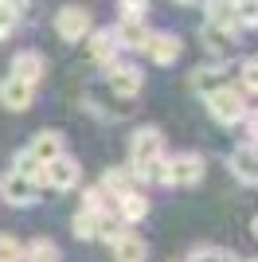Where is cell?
Returning a JSON list of instances; mask_svg holds the SVG:
<instances>
[{"label":"cell","instance_id":"obj_23","mask_svg":"<svg viewBox=\"0 0 258 262\" xmlns=\"http://www.w3.org/2000/svg\"><path fill=\"white\" fill-rule=\"evenodd\" d=\"M235 35L239 32H227V28H204V43H207L211 55H219V51H227V47L235 43Z\"/></svg>","mask_w":258,"mask_h":262},{"label":"cell","instance_id":"obj_2","mask_svg":"<svg viewBox=\"0 0 258 262\" xmlns=\"http://www.w3.org/2000/svg\"><path fill=\"white\" fill-rule=\"evenodd\" d=\"M204 102H207L211 121H219V125H227V129H231V125H239V121L254 110V106H250V98L243 94V90H235L231 82H227V86H219V90H211Z\"/></svg>","mask_w":258,"mask_h":262},{"label":"cell","instance_id":"obj_31","mask_svg":"<svg viewBox=\"0 0 258 262\" xmlns=\"http://www.w3.org/2000/svg\"><path fill=\"white\" fill-rule=\"evenodd\" d=\"M231 4H239V0H231Z\"/></svg>","mask_w":258,"mask_h":262},{"label":"cell","instance_id":"obj_15","mask_svg":"<svg viewBox=\"0 0 258 262\" xmlns=\"http://www.w3.org/2000/svg\"><path fill=\"white\" fill-rule=\"evenodd\" d=\"M133 188H137V176H133L129 164H118V168H106V172H102V192H106L110 200L125 196V192H133Z\"/></svg>","mask_w":258,"mask_h":262},{"label":"cell","instance_id":"obj_11","mask_svg":"<svg viewBox=\"0 0 258 262\" xmlns=\"http://www.w3.org/2000/svg\"><path fill=\"white\" fill-rule=\"evenodd\" d=\"M43 71H47V63H43L39 51H16V55H12V67H8V75L24 78L28 86H39V82H43Z\"/></svg>","mask_w":258,"mask_h":262},{"label":"cell","instance_id":"obj_27","mask_svg":"<svg viewBox=\"0 0 258 262\" xmlns=\"http://www.w3.org/2000/svg\"><path fill=\"white\" fill-rule=\"evenodd\" d=\"M149 0H118V16L121 20H145Z\"/></svg>","mask_w":258,"mask_h":262},{"label":"cell","instance_id":"obj_30","mask_svg":"<svg viewBox=\"0 0 258 262\" xmlns=\"http://www.w3.org/2000/svg\"><path fill=\"white\" fill-rule=\"evenodd\" d=\"M239 262H254V258H239Z\"/></svg>","mask_w":258,"mask_h":262},{"label":"cell","instance_id":"obj_26","mask_svg":"<svg viewBox=\"0 0 258 262\" xmlns=\"http://www.w3.org/2000/svg\"><path fill=\"white\" fill-rule=\"evenodd\" d=\"M0 262H24V243L12 235H0Z\"/></svg>","mask_w":258,"mask_h":262},{"label":"cell","instance_id":"obj_13","mask_svg":"<svg viewBox=\"0 0 258 262\" xmlns=\"http://www.w3.org/2000/svg\"><path fill=\"white\" fill-rule=\"evenodd\" d=\"M114 32V39H118V47H129V51H145V43H149V28H145V20H121L118 28H110Z\"/></svg>","mask_w":258,"mask_h":262},{"label":"cell","instance_id":"obj_24","mask_svg":"<svg viewBox=\"0 0 258 262\" xmlns=\"http://www.w3.org/2000/svg\"><path fill=\"white\" fill-rule=\"evenodd\" d=\"M239 78H243V94H254V86H258V63H254V55H247L243 63H239Z\"/></svg>","mask_w":258,"mask_h":262},{"label":"cell","instance_id":"obj_12","mask_svg":"<svg viewBox=\"0 0 258 262\" xmlns=\"http://www.w3.org/2000/svg\"><path fill=\"white\" fill-rule=\"evenodd\" d=\"M86 39H90V43H86V51H90V59H94L98 67L118 63V39H114V32H110V28H94Z\"/></svg>","mask_w":258,"mask_h":262},{"label":"cell","instance_id":"obj_6","mask_svg":"<svg viewBox=\"0 0 258 262\" xmlns=\"http://www.w3.org/2000/svg\"><path fill=\"white\" fill-rule=\"evenodd\" d=\"M82 180V164L75 161V157H67V153H59L55 161H47L43 164V184H51L55 192H71V188Z\"/></svg>","mask_w":258,"mask_h":262},{"label":"cell","instance_id":"obj_1","mask_svg":"<svg viewBox=\"0 0 258 262\" xmlns=\"http://www.w3.org/2000/svg\"><path fill=\"white\" fill-rule=\"evenodd\" d=\"M164 161V137L157 125H141L129 137V168L137 180H157V168Z\"/></svg>","mask_w":258,"mask_h":262},{"label":"cell","instance_id":"obj_10","mask_svg":"<svg viewBox=\"0 0 258 262\" xmlns=\"http://www.w3.org/2000/svg\"><path fill=\"white\" fill-rule=\"evenodd\" d=\"M227 168H231V172H235V180L243 188H254L258 184V157H254V145H239L235 153L227 157Z\"/></svg>","mask_w":258,"mask_h":262},{"label":"cell","instance_id":"obj_29","mask_svg":"<svg viewBox=\"0 0 258 262\" xmlns=\"http://www.w3.org/2000/svg\"><path fill=\"white\" fill-rule=\"evenodd\" d=\"M176 4H184V8H188V4H200V0H176Z\"/></svg>","mask_w":258,"mask_h":262},{"label":"cell","instance_id":"obj_19","mask_svg":"<svg viewBox=\"0 0 258 262\" xmlns=\"http://www.w3.org/2000/svg\"><path fill=\"white\" fill-rule=\"evenodd\" d=\"M149 258V247L137 231H125L118 243H114V262H145Z\"/></svg>","mask_w":258,"mask_h":262},{"label":"cell","instance_id":"obj_3","mask_svg":"<svg viewBox=\"0 0 258 262\" xmlns=\"http://www.w3.org/2000/svg\"><path fill=\"white\" fill-rule=\"evenodd\" d=\"M204 157L200 153H180V157H164L161 168H157V184L168 188H196L204 180Z\"/></svg>","mask_w":258,"mask_h":262},{"label":"cell","instance_id":"obj_14","mask_svg":"<svg viewBox=\"0 0 258 262\" xmlns=\"http://www.w3.org/2000/svg\"><path fill=\"white\" fill-rule=\"evenodd\" d=\"M28 153H32V161H39V164L55 161V157L63 153V133H55V129H39L32 141H28Z\"/></svg>","mask_w":258,"mask_h":262},{"label":"cell","instance_id":"obj_17","mask_svg":"<svg viewBox=\"0 0 258 262\" xmlns=\"http://www.w3.org/2000/svg\"><path fill=\"white\" fill-rule=\"evenodd\" d=\"M204 28H227V32H239L235 4H231V0H204Z\"/></svg>","mask_w":258,"mask_h":262},{"label":"cell","instance_id":"obj_21","mask_svg":"<svg viewBox=\"0 0 258 262\" xmlns=\"http://www.w3.org/2000/svg\"><path fill=\"white\" fill-rule=\"evenodd\" d=\"M24 262H59V247L51 239H32L24 247Z\"/></svg>","mask_w":258,"mask_h":262},{"label":"cell","instance_id":"obj_5","mask_svg":"<svg viewBox=\"0 0 258 262\" xmlns=\"http://www.w3.org/2000/svg\"><path fill=\"white\" fill-rule=\"evenodd\" d=\"M0 200L12 204V208H32L35 200H39V184H35L32 176H20V172H4L0 176Z\"/></svg>","mask_w":258,"mask_h":262},{"label":"cell","instance_id":"obj_4","mask_svg":"<svg viewBox=\"0 0 258 262\" xmlns=\"http://www.w3.org/2000/svg\"><path fill=\"white\" fill-rule=\"evenodd\" d=\"M90 32H94L90 8H82V4H67V8L55 12V35H59L63 43H82Z\"/></svg>","mask_w":258,"mask_h":262},{"label":"cell","instance_id":"obj_25","mask_svg":"<svg viewBox=\"0 0 258 262\" xmlns=\"http://www.w3.org/2000/svg\"><path fill=\"white\" fill-rule=\"evenodd\" d=\"M121 235H125V223H121V219H110V215H102V223H98V239L114 247V243H118Z\"/></svg>","mask_w":258,"mask_h":262},{"label":"cell","instance_id":"obj_28","mask_svg":"<svg viewBox=\"0 0 258 262\" xmlns=\"http://www.w3.org/2000/svg\"><path fill=\"white\" fill-rule=\"evenodd\" d=\"M16 24H20V20H16V16L4 8V0H0V39H8V35L16 32Z\"/></svg>","mask_w":258,"mask_h":262},{"label":"cell","instance_id":"obj_7","mask_svg":"<svg viewBox=\"0 0 258 262\" xmlns=\"http://www.w3.org/2000/svg\"><path fill=\"white\" fill-rule=\"evenodd\" d=\"M106 86L118 94V98H137L141 86H145V75H141L133 63H110L106 67Z\"/></svg>","mask_w":258,"mask_h":262},{"label":"cell","instance_id":"obj_18","mask_svg":"<svg viewBox=\"0 0 258 262\" xmlns=\"http://www.w3.org/2000/svg\"><path fill=\"white\" fill-rule=\"evenodd\" d=\"M223 75H227V71H223L219 63H211V67H196V71H192V78H188V86H192L196 94H204V98H207L211 90L227 86V78H223Z\"/></svg>","mask_w":258,"mask_h":262},{"label":"cell","instance_id":"obj_8","mask_svg":"<svg viewBox=\"0 0 258 262\" xmlns=\"http://www.w3.org/2000/svg\"><path fill=\"white\" fill-rule=\"evenodd\" d=\"M145 51H149V59L157 67H172L176 59H180L184 43H180V35H176V32H153L149 43H145Z\"/></svg>","mask_w":258,"mask_h":262},{"label":"cell","instance_id":"obj_16","mask_svg":"<svg viewBox=\"0 0 258 262\" xmlns=\"http://www.w3.org/2000/svg\"><path fill=\"white\" fill-rule=\"evenodd\" d=\"M118 204V219L125 223V227H133V223H141V219L149 215V200H145V192H125V196H118L114 200Z\"/></svg>","mask_w":258,"mask_h":262},{"label":"cell","instance_id":"obj_9","mask_svg":"<svg viewBox=\"0 0 258 262\" xmlns=\"http://www.w3.org/2000/svg\"><path fill=\"white\" fill-rule=\"evenodd\" d=\"M32 98H35V86H28V82L16 78V75H4V82H0V106L4 110L24 114V110L32 106Z\"/></svg>","mask_w":258,"mask_h":262},{"label":"cell","instance_id":"obj_22","mask_svg":"<svg viewBox=\"0 0 258 262\" xmlns=\"http://www.w3.org/2000/svg\"><path fill=\"white\" fill-rule=\"evenodd\" d=\"M188 262H239V258L231 251H223V247H215V243H204V247H196L188 254Z\"/></svg>","mask_w":258,"mask_h":262},{"label":"cell","instance_id":"obj_20","mask_svg":"<svg viewBox=\"0 0 258 262\" xmlns=\"http://www.w3.org/2000/svg\"><path fill=\"white\" fill-rule=\"evenodd\" d=\"M98 223H102V211L78 208L75 219H71V231H75V239H98Z\"/></svg>","mask_w":258,"mask_h":262}]
</instances>
